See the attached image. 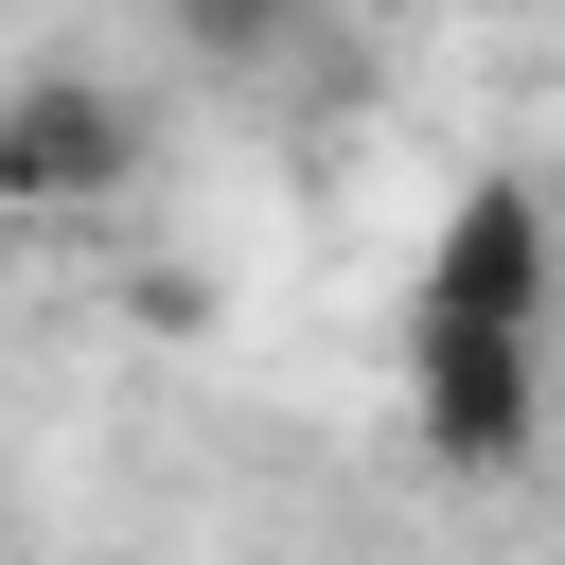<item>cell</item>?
I'll list each match as a JSON object with an SVG mask.
<instances>
[{
    "mask_svg": "<svg viewBox=\"0 0 565 565\" xmlns=\"http://www.w3.org/2000/svg\"><path fill=\"white\" fill-rule=\"evenodd\" d=\"M406 424L441 477H512L547 441V335H494V318H406Z\"/></svg>",
    "mask_w": 565,
    "mask_h": 565,
    "instance_id": "6da1fadb",
    "label": "cell"
},
{
    "mask_svg": "<svg viewBox=\"0 0 565 565\" xmlns=\"http://www.w3.org/2000/svg\"><path fill=\"white\" fill-rule=\"evenodd\" d=\"M177 35H194L212 71H265V53L300 35V0H177Z\"/></svg>",
    "mask_w": 565,
    "mask_h": 565,
    "instance_id": "277c9868",
    "label": "cell"
},
{
    "mask_svg": "<svg viewBox=\"0 0 565 565\" xmlns=\"http://www.w3.org/2000/svg\"><path fill=\"white\" fill-rule=\"evenodd\" d=\"M547 282H565V230H547V194H530V177H477V194L424 230V282H406V318H494V335H547Z\"/></svg>",
    "mask_w": 565,
    "mask_h": 565,
    "instance_id": "7a4b0ae2",
    "label": "cell"
},
{
    "mask_svg": "<svg viewBox=\"0 0 565 565\" xmlns=\"http://www.w3.org/2000/svg\"><path fill=\"white\" fill-rule=\"evenodd\" d=\"M141 177V106L106 71H18L0 88V212H106Z\"/></svg>",
    "mask_w": 565,
    "mask_h": 565,
    "instance_id": "3957f363",
    "label": "cell"
}]
</instances>
